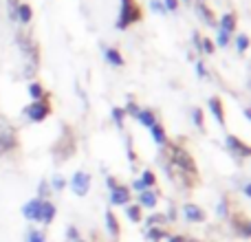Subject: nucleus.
Listing matches in <instances>:
<instances>
[{
  "instance_id": "39",
  "label": "nucleus",
  "mask_w": 251,
  "mask_h": 242,
  "mask_svg": "<svg viewBox=\"0 0 251 242\" xmlns=\"http://www.w3.org/2000/svg\"><path fill=\"white\" fill-rule=\"evenodd\" d=\"M196 75H199L201 79H205V77H207V69H205V64H203V62H196Z\"/></svg>"
},
{
  "instance_id": "31",
  "label": "nucleus",
  "mask_w": 251,
  "mask_h": 242,
  "mask_svg": "<svg viewBox=\"0 0 251 242\" xmlns=\"http://www.w3.org/2000/svg\"><path fill=\"white\" fill-rule=\"evenodd\" d=\"M26 242H47V234L40 229H31L26 236Z\"/></svg>"
},
{
  "instance_id": "44",
  "label": "nucleus",
  "mask_w": 251,
  "mask_h": 242,
  "mask_svg": "<svg viewBox=\"0 0 251 242\" xmlns=\"http://www.w3.org/2000/svg\"><path fill=\"white\" fill-rule=\"evenodd\" d=\"M128 159H130V161L137 159V156H134V150H132V139L128 141Z\"/></svg>"
},
{
  "instance_id": "30",
  "label": "nucleus",
  "mask_w": 251,
  "mask_h": 242,
  "mask_svg": "<svg viewBox=\"0 0 251 242\" xmlns=\"http://www.w3.org/2000/svg\"><path fill=\"white\" fill-rule=\"evenodd\" d=\"M214 51H216V44H214L209 38H201V53H205V55H212Z\"/></svg>"
},
{
  "instance_id": "29",
  "label": "nucleus",
  "mask_w": 251,
  "mask_h": 242,
  "mask_svg": "<svg viewBox=\"0 0 251 242\" xmlns=\"http://www.w3.org/2000/svg\"><path fill=\"white\" fill-rule=\"evenodd\" d=\"M216 216L218 218H229V203H227V198H221L216 205Z\"/></svg>"
},
{
  "instance_id": "28",
  "label": "nucleus",
  "mask_w": 251,
  "mask_h": 242,
  "mask_svg": "<svg viewBox=\"0 0 251 242\" xmlns=\"http://www.w3.org/2000/svg\"><path fill=\"white\" fill-rule=\"evenodd\" d=\"M110 117H113L115 125H117L119 130H124V119H126V113H124V108H113V110H110Z\"/></svg>"
},
{
  "instance_id": "40",
  "label": "nucleus",
  "mask_w": 251,
  "mask_h": 242,
  "mask_svg": "<svg viewBox=\"0 0 251 242\" xmlns=\"http://www.w3.org/2000/svg\"><path fill=\"white\" fill-rule=\"evenodd\" d=\"M168 242H187V238L183 234H174V236H168Z\"/></svg>"
},
{
  "instance_id": "43",
  "label": "nucleus",
  "mask_w": 251,
  "mask_h": 242,
  "mask_svg": "<svg viewBox=\"0 0 251 242\" xmlns=\"http://www.w3.org/2000/svg\"><path fill=\"white\" fill-rule=\"evenodd\" d=\"M130 190H137L139 194H141V192H146V187H143V183H141V181H134V183H132V187H130Z\"/></svg>"
},
{
  "instance_id": "33",
  "label": "nucleus",
  "mask_w": 251,
  "mask_h": 242,
  "mask_svg": "<svg viewBox=\"0 0 251 242\" xmlns=\"http://www.w3.org/2000/svg\"><path fill=\"white\" fill-rule=\"evenodd\" d=\"M64 187H66V178L62 176V174H55V176H53V181H51V190L62 192Z\"/></svg>"
},
{
  "instance_id": "22",
  "label": "nucleus",
  "mask_w": 251,
  "mask_h": 242,
  "mask_svg": "<svg viewBox=\"0 0 251 242\" xmlns=\"http://www.w3.org/2000/svg\"><path fill=\"white\" fill-rule=\"evenodd\" d=\"M150 134H152V139H154V143L156 145H168V134H165V128L161 123H154L150 128Z\"/></svg>"
},
{
  "instance_id": "2",
  "label": "nucleus",
  "mask_w": 251,
  "mask_h": 242,
  "mask_svg": "<svg viewBox=\"0 0 251 242\" xmlns=\"http://www.w3.org/2000/svg\"><path fill=\"white\" fill-rule=\"evenodd\" d=\"M18 44H20L22 57H25V77H35L40 69V48L35 42H31V38H18Z\"/></svg>"
},
{
  "instance_id": "24",
  "label": "nucleus",
  "mask_w": 251,
  "mask_h": 242,
  "mask_svg": "<svg viewBox=\"0 0 251 242\" xmlns=\"http://www.w3.org/2000/svg\"><path fill=\"white\" fill-rule=\"evenodd\" d=\"M192 123H194L196 130H201V132H205V115L201 108H194L192 110Z\"/></svg>"
},
{
  "instance_id": "14",
  "label": "nucleus",
  "mask_w": 251,
  "mask_h": 242,
  "mask_svg": "<svg viewBox=\"0 0 251 242\" xmlns=\"http://www.w3.org/2000/svg\"><path fill=\"white\" fill-rule=\"evenodd\" d=\"M104 220H106V231H108V236H110L113 240H119L122 227H119V220H117V216L113 214V209H106Z\"/></svg>"
},
{
  "instance_id": "11",
  "label": "nucleus",
  "mask_w": 251,
  "mask_h": 242,
  "mask_svg": "<svg viewBox=\"0 0 251 242\" xmlns=\"http://www.w3.org/2000/svg\"><path fill=\"white\" fill-rule=\"evenodd\" d=\"M55 216H57V207H55V205H53L51 200H42V207H40L38 220H35V222H40V225L49 227L53 220H55Z\"/></svg>"
},
{
  "instance_id": "42",
  "label": "nucleus",
  "mask_w": 251,
  "mask_h": 242,
  "mask_svg": "<svg viewBox=\"0 0 251 242\" xmlns=\"http://www.w3.org/2000/svg\"><path fill=\"white\" fill-rule=\"evenodd\" d=\"M115 185H119L117 178H115V176H108V178H106V187H108V190H113Z\"/></svg>"
},
{
  "instance_id": "36",
  "label": "nucleus",
  "mask_w": 251,
  "mask_h": 242,
  "mask_svg": "<svg viewBox=\"0 0 251 242\" xmlns=\"http://www.w3.org/2000/svg\"><path fill=\"white\" fill-rule=\"evenodd\" d=\"M139 110H141V108H139V106L134 104L132 99H128V104H126L124 113H126V115H132V117H137V113H139Z\"/></svg>"
},
{
  "instance_id": "5",
  "label": "nucleus",
  "mask_w": 251,
  "mask_h": 242,
  "mask_svg": "<svg viewBox=\"0 0 251 242\" xmlns=\"http://www.w3.org/2000/svg\"><path fill=\"white\" fill-rule=\"evenodd\" d=\"M18 147V132L7 117L0 115V156Z\"/></svg>"
},
{
  "instance_id": "47",
  "label": "nucleus",
  "mask_w": 251,
  "mask_h": 242,
  "mask_svg": "<svg viewBox=\"0 0 251 242\" xmlns=\"http://www.w3.org/2000/svg\"><path fill=\"white\" fill-rule=\"evenodd\" d=\"M75 242H86V240H82V238H79V240H75Z\"/></svg>"
},
{
  "instance_id": "4",
  "label": "nucleus",
  "mask_w": 251,
  "mask_h": 242,
  "mask_svg": "<svg viewBox=\"0 0 251 242\" xmlns=\"http://www.w3.org/2000/svg\"><path fill=\"white\" fill-rule=\"evenodd\" d=\"M236 24H238V18H236V13L227 11L221 16V20L216 22V29H218V35H216V44L221 48H225L227 44H229L231 35L236 33Z\"/></svg>"
},
{
  "instance_id": "15",
  "label": "nucleus",
  "mask_w": 251,
  "mask_h": 242,
  "mask_svg": "<svg viewBox=\"0 0 251 242\" xmlns=\"http://www.w3.org/2000/svg\"><path fill=\"white\" fill-rule=\"evenodd\" d=\"M104 57H106V62H108L110 66H117V69L126 66V57L119 53V48H115V47L104 48Z\"/></svg>"
},
{
  "instance_id": "32",
  "label": "nucleus",
  "mask_w": 251,
  "mask_h": 242,
  "mask_svg": "<svg viewBox=\"0 0 251 242\" xmlns=\"http://www.w3.org/2000/svg\"><path fill=\"white\" fill-rule=\"evenodd\" d=\"M234 229H236V234H238V236H243V238H251V225H249V222H243V225H236V222H234Z\"/></svg>"
},
{
  "instance_id": "17",
  "label": "nucleus",
  "mask_w": 251,
  "mask_h": 242,
  "mask_svg": "<svg viewBox=\"0 0 251 242\" xmlns=\"http://www.w3.org/2000/svg\"><path fill=\"white\" fill-rule=\"evenodd\" d=\"M156 203H159V194L154 190H146L139 194V207H148V209H154Z\"/></svg>"
},
{
  "instance_id": "20",
  "label": "nucleus",
  "mask_w": 251,
  "mask_h": 242,
  "mask_svg": "<svg viewBox=\"0 0 251 242\" xmlns=\"http://www.w3.org/2000/svg\"><path fill=\"white\" fill-rule=\"evenodd\" d=\"M146 238H148V242L168 240V231H165V227H148V229H146Z\"/></svg>"
},
{
  "instance_id": "12",
  "label": "nucleus",
  "mask_w": 251,
  "mask_h": 242,
  "mask_svg": "<svg viewBox=\"0 0 251 242\" xmlns=\"http://www.w3.org/2000/svg\"><path fill=\"white\" fill-rule=\"evenodd\" d=\"M194 9H196V16L201 18V22H205L207 26H216V16H214V11L207 7L205 0H196Z\"/></svg>"
},
{
  "instance_id": "21",
  "label": "nucleus",
  "mask_w": 251,
  "mask_h": 242,
  "mask_svg": "<svg viewBox=\"0 0 251 242\" xmlns=\"http://www.w3.org/2000/svg\"><path fill=\"white\" fill-rule=\"evenodd\" d=\"M26 93H29V97L33 101H42V99H47V91H44V86L40 82H31L29 84V88H26Z\"/></svg>"
},
{
  "instance_id": "26",
  "label": "nucleus",
  "mask_w": 251,
  "mask_h": 242,
  "mask_svg": "<svg viewBox=\"0 0 251 242\" xmlns=\"http://www.w3.org/2000/svg\"><path fill=\"white\" fill-rule=\"evenodd\" d=\"M236 48H238L240 55H245V53H247V48H249V35L247 33L236 35Z\"/></svg>"
},
{
  "instance_id": "48",
  "label": "nucleus",
  "mask_w": 251,
  "mask_h": 242,
  "mask_svg": "<svg viewBox=\"0 0 251 242\" xmlns=\"http://www.w3.org/2000/svg\"><path fill=\"white\" fill-rule=\"evenodd\" d=\"M187 242H201V240H187Z\"/></svg>"
},
{
  "instance_id": "25",
  "label": "nucleus",
  "mask_w": 251,
  "mask_h": 242,
  "mask_svg": "<svg viewBox=\"0 0 251 242\" xmlns=\"http://www.w3.org/2000/svg\"><path fill=\"white\" fill-rule=\"evenodd\" d=\"M139 181L143 183V187H146V190H152V187L156 185V174L152 172V169H143V174H141V178H139Z\"/></svg>"
},
{
  "instance_id": "27",
  "label": "nucleus",
  "mask_w": 251,
  "mask_h": 242,
  "mask_svg": "<svg viewBox=\"0 0 251 242\" xmlns=\"http://www.w3.org/2000/svg\"><path fill=\"white\" fill-rule=\"evenodd\" d=\"M165 214H152L150 218L146 220V227H163L165 225Z\"/></svg>"
},
{
  "instance_id": "18",
  "label": "nucleus",
  "mask_w": 251,
  "mask_h": 242,
  "mask_svg": "<svg viewBox=\"0 0 251 242\" xmlns=\"http://www.w3.org/2000/svg\"><path fill=\"white\" fill-rule=\"evenodd\" d=\"M137 121L143 125V128H148V130H150L154 123H159L156 113H154V110H150V108H141V110H139V113H137Z\"/></svg>"
},
{
  "instance_id": "1",
  "label": "nucleus",
  "mask_w": 251,
  "mask_h": 242,
  "mask_svg": "<svg viewBox=\"0 0 251 242\" xmlns=\"http://www.w3.org/2000/svg\"><path fill=\"white\" fill-rule=\"evenodd\" d=\"M168 154H170V163H168V174L170 176H181L183 181H185V176L190 174V178L199 176V169H196V163L194 159H192V154L185 150L183 145H176V143H172V145H168Z\"/></svg>"
},
{
  "instance_id": "7",
  "label": "nucleus",
  "mask_w": 251,
  "mask_h": 242,
  "mask_svg": "<svg viewBox=\"0 0 251 242\" xmlns=\"http://www.w3.org/2000/svg\"><path fill=\"white\" fill-rule=\"evenodd\" d=\"M91 174L84 172V169H77V172L73 174V178L69 181L71 185V192H73L75 196H79V198H84V196H88V192H91Z\"/></svg>"
},
{
  "instance_id": "19",
  "label": "nucleus",
  "mask_w": 251,
  "mask_h": 242,
  "mask_svg": "<svg viewBox=\"0 0 251 242\" xmlns=\"http://www.w3.org/2000/svg\"><path fill=\"white\" fill-rule=\"evenodd\" d=\"M31 18H33V9H31V4L18 2V7H16V20L20 22V24H29Z\"/></svg>"
},
{
  "instance_id": "41",
  "label": "nucleus",
  "mask_w": 251,
  "mask_h": 242,
  "mask_svg": "<svg viewBox=\"0 0 251 242\" xmlns=\"http://www.w3.org/2000/svg\"><path fill=\"white\" fill-rule=\"evenodd\" d=\"M9 2V9H11V18L16 20V7H18V0H7Z\"/></svg>"
},
{
  "instance_id": "10",
  "label": "nucleus",
  "mask_w": 251,
  "mask_h": 242,
  "mask_svg": "<svg viewBox=\"0 0 251 242\" xmlns=\"http://www.w3.org/2000/svg\"><path fill=\"white\" fill-rule=\"evenodd\" d=\"M130 198H132V190H130L128 185H115L113 190H110V205L113 207H126V205L130 203Z\"/></svg>"
},
{
  "instance_id": "9",
  "label": "nucleus",
  "mask_w": 251,
  "mask_h": 242,
  "mask_svg": "<svg viewBox=\"0 0 251 242\" xmlns=\"http://www.w3.org/2000/svg\"><path fill=\"white\" fill-rule=\"evenodd\" d=\"M181 216L185 218L187 222H194V225H201V222L207 220V214H205V209L201 207V205L196 203H185L181 207Z\"/></svg>"
},
{
  "instance_id": "34",
  "label": "nucleus",
  "mask_w": 251,
  "mask_h": 242,
  "mask_svg": "<svg viewBox=\"0 0 251 242\" xmlns=\"http://www.w3.org/2000/svg\"><path fill=\"white\" fill-rule=\"evenodd\" d=\"M49 194H51V185H49L47 181H42V183L38 185V198L47 200V198H49Z\"/></svg>"
},
{
  "instance_id": "46",
  "label": "nucleus",
  "mask_w": 251,
  "mask_h": 242,
  "mask_svg": "<svg viewBox=\"0 0 251 242\" xmlns=\"http://www.w3.org/2000/svg\"><path fill=\"white\" fill-rule=\"evenodd\" d=\"M243 115H245V119H247V121L251 119V110L249 108H243Z\"/></svg>"
},
{
  "instance_id": "3",
  "label": "nucleus",
  "mask_w": 251,
  "mask_h": 242,
  "mask_svg": "<svg viewBox=\"0 0 251 242\" xmlns=\"http://www.w3.org/2000/svg\"><path fill=\"white\" fill-rule=\"evenodd\" d=\"M141 20V9L134 0H119V16H117V29L126 31L130 24Z\"/></svg>"
},
{
  "instance_id": "45",
  "label": "nucleus",
  "mask_w": 251,
  "mask_h": 242,
  "mask_svg": "<svg viewBox=\"0 0 251 242\" xmlns=\"http://www.w3.org/2000/svg\"><path fill=\"white\" fill-rule=\"evenodd\" d=\"M243 194H245V198H251V185H249V183H245Z\"/></svg>"
},
{
  "instance_id": "23",
  "label": "nucleus",
  "mask_w": 251,
  "mask_h": 242,
  "mask_svg": "<svg viewBox=\"0 0 251 242\" xmlns=\"http://www.w3.org/2000/svg\"><path fill=\"white\" fill-rule=\"evenodd\" d=\"M126 216H128V220L130 222H141V218H143V207H139L137 203H128L126 205Z\"/></svg>"
},
{
  "instance_id": "6",
  "label": "nucleus",
  "mask_w": 251,
  "mask_h": 242,
  "mask_svg": "<svg viewBox=\"0 0 251 242\" xmlns=\"http://www.w3.org/2000/svg\"><path fill=\"white\" fill-rule=\"evenodd\" d=\"M49 115H51V106H49L47 99L31 101L29 106H25V108H22V117H26L31 123H42Z\"/></svg>"
},
{
  "instance_id": "37",
  "label": "nucleus",
  "mask_w": 251,
  "mask_h": 242,
  "mask_svg": "<svg viewBox=\"0 0 251 242\" xmlns=\"http://www.w3.org/2000/svg\"><path fill=\"white\" fill-rule=\"evenodd\" d=\"M66 238H69L71 242H75V240H79V231H77V227H66Z\"/></svg>"
},
{
  "instance_id": "8",
  "label": "nucleus",
  "mask_w": 251,
  "mask_h": 242,
  "mask_svg": "<svg viewBox=\"0 0 251 242\" xmlns=\"http://www.w3.org/2000/svg\"><path fill=\"white\" fill-rule=\"evenodd\" d=\"M225 145H227V150H229L238 161L240 159H249V156H251V147L243 141V139L236 137V134H227Z\"/></svg>"
},
{
  "instance_id": "38",
  "label": "nucleus",
  "mask_w": 251,
  "mask_h": 242,
  "mask_svg": "<svg viewBox=\"0 0 251 242\" xmlns=\"http://www.w3.org/2000/svg\"><path fill=\"white\" fill-rule=\"evenodd\" d=\"M161 2H163L165 11H178V0H161Z\"/></svg>"
},
{
  "instance_id": "35",
  "label": "nucleus",
  "mask_w": 251,
  "mask_h": 242,
  "mask_svg": "<svg viewBox=\"0 0 251 242\" xmlns=\"http://www.w3.org/2000/svg\"><path fill=\"white\" fill-rule=\"evenodd\" d=\"M150 9L154 13H159V16H165V7H163V2H161V0H150Z\"/></svg>"
},
{
  "instance_id": "49",
  "label": "nucleus",
  "mask_w": 251,
  "mask_h": 242,
  "mask_svg": "<svg viewBox=\"0 0 251 242\" xmlns=\"http://www.w3.org/2000/svg\"><path fill=\"white\" fill-rule=\"evenodd\" d=\"M183 2H192V0H183Z\"/></svg>"
},
{
  "instance_id": "13",
  "label": "nucleus",
  "mask_w": 251,
  "mask_h": 242,
  "mask_svg": "<svg viewBox=\"0 0 251 242\" xmlns=\"http://www.w3.org/2000/svg\"><path fill=\"white\" fill-rule=\"evenodd\" d=\"M207 106H209V110H212L214 119H216L218 123H221L223 128H225L227 121H225V106H223V99H221V97L214 95V97H209V99H207Z\"/></svg>"
},
{
  "instance_id": "16",
  "label": "nucleus",
  "mask_w": 251,
  "mask_h": 242,
  "mask_svg": "<svg viewBox=\"0 0 251 242\" xmlns=\"http://www.w3.org/2000/svg\"><path fill=\"white\" fill-rule=\"evenodd\" d=\"M40 207H42V198H33L22 207V216L26 220H38V214H40Z\"/></svg>"
}]
</instances>
